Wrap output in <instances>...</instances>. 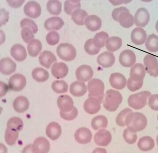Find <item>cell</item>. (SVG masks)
Wrapping results in <instances>:
<instances>
[{"instance_id": "obj_1", "label": "cell", "mask_w": 158, "mask_h": 153, "mask_svg": "<svg viewBox=\"0 0 158 153\" xmlns=\"http://www.w3.org/2000/svg\"><path fill=\"white\" fill-rule=\"evenodd\" d=\"M148 124V120L143 114L133 112L128 114L125 120V124L128 130L133 133H137L144 130Z\"/></svg>"}, {"instance_id": "obj_2", "label": "cell", "mask_w": 158, "mask_h": 153, "mask_svg": "<svg viewBox=\"0 0 158 153\" xmlns=\"http://www.w3.org/2000/svg\"><path fill=\"white\" fill-rule=\"evenodd\" d=\"M123 101L121 94L115 90H108L106 93L103 100V106L107 111H116Z\"/></svg>"}, {"instance_id": "obj_3", "label": "cell", "mask_w": 158, "mask_h": 153, "mask_svg": "<svg viewBox=\"0 0 158 153\" xmlns=\"http://www.w3.org/2000/svg\"><path fill=\"white\" fill-rule=\"evenodd\" d=\"M111 15L114 20L118 22L120 25L124 28H130L134 24V17L127 8L120 7L114 9Z\"/></svg>"}, {"instance_id": "obj_4", "label": "cell", "mask_w": 158, "mask_h": 153, "mask_svg": "<svg viewBox=\"0 0 158 153\" xmlns=\"http://www.w3.org/2000/svg\"><path fill=\"white\" fill-rule=\"evenodd\" d=\"M151 93L148 91L141 92L134 94L131 95L128 97V105L135 110H140L145 107L148 99L151 96Z\"/></svg>"}, {"instance_id": "obj_5", "label": "cell", "mask_w": 158, "mask_h": 153, "mask_svg": "<svg viewBox=\"0 0 158 153\" xmlns=\"http://www.w3.org/2000/svg\"><path fill=\"white\" fill-rule=\"evenodd\" d=\"M57 53L61 59L66 62L73 61L77 56V51L73 44L62 43L57 48Z\"/></svg>"}, {"instance_id": "obj_6", "label": "cell", "mask_w": 158, "mask_h": 153, "mask_svg": "<svg viewBox=\"0 0 158 153\" xmlns=\"http://www.w3.org/2000/svg\"><path fill=\"white\" fill-rule=\"evenodd\" d=\"M89 97H104L105 85L99 79L94 78L90 80L88 84Z\"/></svg>"}, {"instance_id": "obj_7", "label": "cell", "mask_w": 158, "mask_h": 153, "mask_svg": "<svg viewBox=\"0 0 158 153\" xmlns=\"http://www.w3.org/2000/svg\"><path fill=\"white\" fill-rule=\"evenodd\" d=\"M143 62L147 73L154 77L158 76V61L156 57L148 54L144 58Z\"/></svg>"}, {"instance_id": "obj_8", "label": "cell", "mask_w": 158, "mask_h": 153, "mask_svg": "<svg viewBox=\"0 0 158 153\" xmlns=\"http://www.w3.org/2000/svg\"><path fill=\"white\" fill-rule=\"evenodd\" d=\"M103 99L101 97H89L84 103L85 111L90 114L97 113L100 110L101 104L103 101Z\"/></svg>"}, {"instance_id": "obj_9", "label": "cell", "mask_w": 158, "mask_h": 153, "mask_svg": "<svg viewBox=\"0 0 158 153\" xmlns=\"http://www.w3.org/2000/svg\"><path fill=\"white\" fill-rule=\"evenodd\" d=\"M26 79L20 74H15L9 81V88L11 90L19 92L22 90L26 85Z\"/></svg>"}, {"instance_id": "obj_10", "label": "cell", "mask_w": 158, "mask_h": 153, "mask_svg": "<svg viewBox=\"0 0 158 153\" xmlns=\"http://www.w3.org/2000/svg\"><path fill=\"white\" fill-rule=\"evenodd\" d=\"M76 77L78 81L86 82L90 81L94 75V72L90 66L83 65L80 66L76 71Z\"/></svg>"}, {"instance_id": "obj_11", "label": "cell", "mask_w": 158, "mask_h": 153, "mask_svg": "<svg viewBox=\"0 0 158 153\" xmlns=\"http://www.w3.org/2000/svg\"><path fill=\"white\" fill-rule=\"evenodd\" d=\"M136 57L135 53L130 49L123 50L119 56L120 64L125 68H130L136 63Z\"/></svg>"}, {"instance_id": "obj_12", "label": "cell", "mask_w": 158, "mask_h": 153, "mask_svg": "<svg viewBox=\"0 0 158 153\" xmlns=\"http://www.w3.org/2000/svg\"><path fill=\"white\" fill-rule=\"evenodd\" d=\"M112 136L108 130L105 129L99 130L94 137V141L96 145L101 147H106L111 142Z\"/></svg>"}, {"instance_id": "obj_13", "label": "cell", "mask_w": 158, "mask_h": 153, "mask_svg": "<svg viewBox=\"0 0 158 153\" xmlns=\"http://www.w3.org/2000/svg\"><path fill=\"white\" fill-rule=\"evenodd\" d=\"M134 23L137 26L145 27L149 23L150 15L148 10L144 8L138 9L134 17Z\"/></svg>"}, {"instance_id": "obj_14", "label": "cell", "mask_w": 158, "mask_h": 153, "mask_svg": "<svg viewBox=\"0 0 158 153\" xmlns=\"http://www.w3.org/2000/svg\"><path fill=\"white\" fill-rule=\"evenodd\" d=\"M49 141L44 137H40L35 140L32 146L34 153H48L50 150Z\"/></svg>"}, {"instance_id": "obj_15", "label": "cell", "mask_w": 158, "mask_h": 153, "mask_svg": "<svg viewBox=\"0 0 158 153\" xmlns=\"http://www.w3.org/2000/svg\"><path fill=\"white\" fill-rule=\"evenodd\" d=\"M24 12L27 16L32 19H36L41 14V7L36 2L30 1L25 5Z\"/></svg>"}, {"instance_id": "obj_16", "label": "cell", "mask_w": 158, "mask_h": 153, "mask_svg": "<svg viewBox=\"0 0 158 153\" xmlns=\"http://www.w3.org/2000/svg\"><path fill=\"white\" fill-rule=\"evenodd\" d=\"M146 69L142 64H137L132 66L130 69V78L133 81H143L146 76Z\"/></svg>"}, {"instance_id": "obj_17", "label": "cell", "mask_w": 158, "mask_h": 153, "mask_svg": "<svg viewBox=\"0 0 158 153\" xmlns=\"http://www.w3.org/2000/svg\"><path fill=\"white\" fill-rule=\"evenodd\" d=\"M92 134L88 128L82 127L79 128L75 134V140L81 144H86L91 142Z\"/></svg>"}, {"instance_id": "obj_18", "label": "cell", "mask_w": 158, "mask_h": 153, "mask_svg": "<svg viewBox=\"0 0 158 153\" xmlns=\"http://www.w3.org/2000/svg\"><path fill=\"white\" fill-rule=\"evenodd\" d=\"M110 84L114 89H123L127 85V80L124 76L119 73H114L110 75L109 79Z\"/></svg>"}, {"instance_id": "obj_19", "label": "cell", "mask_w": 158, "mask_h": 153, "mask_svg": "<svg viewBox=\"0 0 158 153\" xmlns=\"http://www.w3.org/2000/svg\"><path fill=\"white\" fill-rule=\"evenodd\" d=\"M57 104L60 111L64 112H70L74 107L73 99L67 95L60 96L57 100Z\"/></svg>"}, {"instance_id": "obj_20", "label": "cell", "mask_w": 158, "mask_h": 153, "mask_svg": "<svg viewBox=\"0 0 158 153\" xmlns=\"http://www.w3.org/2000/svg\"><path fill=\"white\" fill-rule=\"evenodd\" d=\"M115 62V57L112 52L106 51L100 54L97 58V63L103 68L112 67Z\"/></svg>"}, {"instance_id": "obj_21", "label": "cell", "mask_w": 158, "mask_h": 153, "mask_svg": "<svg viewBox=\"0 0 158 153\" xmlns=\"http://www.w3.org/2000/svg\"><path fill=\"white\" fill-rule=\"evenodd\" d=\"M132 42L136 45H142L147 39L146 31L141 27H136L132 31L131 34Z\"/></svg>"}, {"instance_id": "obj_22", "label": "cell", "mask_w": 158, "mask_h": 153, "mask_svg": "<svg viewBox=\"0 0 158 153\" xmlns=\"http://www.w3.org/2000/svg\"><path fill=\"white\" fill-rule=\"evenodd\" d=\"M16 64L9 58H5L0 61V72L6 75H10L15 72Z\"/></svg>"}, {"instance_id": "obj_23", "label": "cell", "mask_w": 158, "mask_h": 153, "mask_svg": "<svg viewBox=\"0 0 158 153\" xmlns=\"http://www.w3.org/2000/svg\"><path fill=\"white\" fill-rule=\"evenodd\" d=\"M69 68L64 63H56L53 64L51 72L54 77L59 79L64 78L69 73Z\"/></svg>"}, {"instance_id": "obj_24", "label": "cell", "mask_w": 158, "mask_h": 153, "mask_svg": "<svg viewBox=\"0 0 158 153\" xmlns=\"http://www.w3.org/2000/svg\"><path fill=\"white\" fill-rule=\"evenodd\" d=\"M10 54L15 60L19 62L24 61L27 56L25 48L20 44L14 45L11 49Z\"/></svg>"}, {"instance_id": "obj_25", "label": "cell", "mask_w": 158, "mask_h": 153, "mask_svg": "<svg viewBox=\"0 0 158 153\" xmlns=\"http://www.w3.org/2000/svg\"><path fill=\"white\" fill-rule=\"evenodd\" d=\"M39 60L41 66L49 69L53 63L57 61V59L52 52L45 50L40 54Z\"/></svg>"}, {"instance_id": "obj_26", "label": "cell", "mask_w": 158, "mask_h": 153, "mask_svg": "<svg viewBox=\"0 0 158 153\" xmlns=\"http://www.w3.org/2000/svg\"><path fill=\"white\" fill-rule=\"evenodd\" d=\"M63 20L58 17H52L45 21L44 27L48 31L59 30L64 26Z\"/></svg>"}, {"instance_id": "obj_27", "label": "cell", "mask_w": 158, "mask_h": 153, "mask_svg": "<svg viewBox=\"0 0 158 153\" xmlns=\"http://www.w3.org/2000/svg\"><path fill=\"white\" fill-rule=\"evenodd\" d=\"M61 133L62 129L61 126L56 122H51L46 128V135L53 141L57 140L61 136Z\"/></svg>"}, {"instance_id": "obj_28", "label": "cell", "mask_w": 158, "mask_h": 153, "mask_svg": "<svg viewBox=\"0 0 158 153\" xmlns=\"http://www.w3.org/2000/svg\"><path fill=\"white\" fill-rule=\"evenodd\" d=\"M102 21L99 17L95 15L89 16L85 20V24L87 28L91 31H96L100 29Z\"/></svg>"}, {"instance_id": "obj_29", "label": "cell", "mask_w": 158, "mask_h": 153, "mask_svg": "<svg viewBox=\"0 0 158 153\" xmlns=\"http://www.w3.org/2000/svg\"><path fill=\"white\" fill-rule=\"evenodd\" d=\"M87 88L85 83L77 81L71 84L70 87V93L77 97L83 96L87 93Z\"/></svg>"}, {"instance_id": "obj_30", "label": "cell", "mask_w": 158, "mask_h": 153, "mask_svg": "<svg viewBox=\"0 0 158 153\" xmlns=\"http://www.w3.org/2000/svg\"><path fill=\"white\" fill-rule=\"evenodd\" d=\"M29 106V101L24 96H21L18 97L15 99L13 102L14 109L18 113H23L28 109Z\"/></svg>"}, {"instance_id": "obj_31", "label": "cell", "mask_w": 158, "mask_h": 153, "mask_svg": "<svg viewBox=\"0 0 158 153\" xmlns=\"http://www.w3.org/2000/svg\"><path fill=\"white\" fill-rule=\"evenodd\" d=\"M155 141L149 136H145L140 138L138 143V147L143 151H148L152 150L155 147Z\"/></svg>"}, {"instance_id": "obj_32", "label": "cell", "mask_w": 158, "mask_h": 153, "mask_svg": "<svg viewBox=\"0 0 158 153\" xmlns=\"http://www.w3.org/2000/svg\"><path fill=\"white\" fill-rule=\"evenodd\" d=\"M122 44V40L120 37L113 36L110 37L106 42V47L109 52H115L118 50Z\"/></svg>"}, {"instance_id": "obj_33", "label": "cell", "mask_w": 158, "mask_h": 153, "mask_svg": "<svg viewBox=\"0 0 158 153\" xmlns=\"http://www.w3.org/2000/svg\"><path fill=\"white\" fill-rule=\"evenodd\" d=\"M88 16L86 11L77 9L73 12L72 14V19L74 23L78 25L83 26L85 24V20Z\"/></svg>"}, {"instance_id": "obj_34", "label": "cell", "mask_w": 158, "mask_h": 153, "mask_svg": "<svg viewBox=\"0 0 158 153\" xmlns=\"http://www.w3.org/2000/svg\"><path fill=\"white\" fill-rule=\"evenodd\" d=\"M41 42L37 39H33L28 43L27 46L28 54L31 57H36L42 50Z\"/></svg>"}, {"instance_id": "obj_35", "label": "cell", "mask_w": 158, "mask_h": 153, "mask_svg": "<svg viewBox=\"0 0 158 153\" xmlns=\"http://www.w3.org/2000/svg\"><path fill=\"white\" fill-rule=\"evenodd\" d=\"M32 76L34 80L38 82L46 81L49 77V72L42 68H35L32 72Z\"/></svg>"}, {"instance_id": "obj_36", "label": "cell", "mask_w": 158, "mask_h": 153, "mask_svg": "<svg viewBox=\"0 0 158 153\" xmlns=\"http://www.w3.org/2000/svg\"><path fill=\"white\" fill-rule=\"evenodd\" d=\"M108 125L107 118L104 115H99L93 118L91 126L94 130H97L101 128H106Z\"/></svg>"}, {"instance_id": "obj_37", "label": "cell", "mask_w": 158, "mask_h": 153, "mask_svg": "<svg viewBox=\"0 0 158 153\" xmlns=\"http://www.w3.org/2000/svg\"><path fill=\"white\" fill-rule=\"evenodd\" d=\"M145 46L150 52L152 53L158 52V36L155 34L149 35L146 40Z\"/></svg>"}, {"instance_id": "obj_38", "label": "cell", "mask_w": 158, "mask_h": 153, "mask_svg": "<svg viewBox=\"0 0 158 153\" xmlns=\"http://www.w3.org/2000/svg\"><path fill=\"white\" fill-rule=\"evenodd\" d=\"M109 38L108 34L104 31L97 33L93 39V42L95 47L101 49L104 47L106 40Z\"/></svg>"}, {"instance_id": "obj_39", "label": "cell", "mask_w": 158, "mask_h": 153, "mask_svg": "<svg viewBox=\"0 0 158 153\" xmlns=\"http://www.w3.org/2000/svg\"><path fill=\"white\" fill-rule=\"evenodd\" d=\"M19 138V131L11 128H7L5 135L6 143L9 146H13Z\"/></svg>"}, {"instance_id": "obj_40", "label": "cell", "mask_w": 158, "mask_h": 153, "mask_svg": "<svg viewBox=\"0 0 158 153\" xmlns=\"http://www.w3.org/2000/svg\"><path fill=\"white\" fill-rule=\"evenodd\" d=\"M47 9L50 14L58 15L62 11V3L59 0H49L47 3Z\"/></svg>"}, {"instance_id": "obj_41", "label": "cell", "mask_w": 158, "mask_h": 153, "mask_svg": "<svg viewBox=\"0 0 158 153\" xmlns=\"http://www.w3.org/2000/svg\"><path fill=\"white\" fill-rule=\"evenodd\" d=\"M52 88L56 93H64L68 91L69 85L64 81H55L52 84Z\"/></svg>"}, {"instance_id": "obj_42", "label": "cell", "mask_w": 158, "mask_h": 153, "mask_svg": "<svg viewBox=\"0 0 158 153\" xmlns=\"http://www.w3.org/2000/svg\"><path fill=\"white\" fill-rule=\"evenodd\" d=\"M7 126V128L20 131L23 127V121L18 117H12L8 121Z\"/></svg>"}, {"instance_id": "obj_43", "label": "cell", "mask_w": 158, "mask_h": 153, "mask_svg": "<svg viewBox=\"0 0 158 153\" xmlns=\"http://www.w3.org/2000/svg\"><path fill=\"white\" fill-rule=\"evenodd\" d=\"M132 112H133V110L128 108L124 109L121 110L118 114L116 119H115L116 124L118 126H120V127H124V126H126L125 120H126V117H127L128 114Z\"/></svg>"}, {"instance_id": "obj_44", "label": "cell", "mask_w": 158, "mask_h": 153, "mask_svg": "<svg viewBox=\"0 0 158 153\" xmlns=\"http://www.w3.org/2000/svg\"><path fill=\"white\" fill-rule=\"evenodd\" d=\"M84 49L85 52L90 55H94L98 54L101 49L94 46L93 42V39H89L86 41Z\"/></svg>"}, {"instance_id": "obj_45", "label": "cell", "mask_w": 158, "mask_h": 153, "mask_svg": "<svg viewBox=\"0 0 158 153\" xmlns=\"http://www.w3.org/2000/svg\"><path fill=\"white\" fill-rule=\"evenodd\" d=\"M123 138L125 142L129 144H133L137 141L138 136L136 133H133L126 128L123 131Z\"/></svg>"}, {"instance_id": "obj_46", "label": "cell", "mask_w": 158, "mask_h": 153, "mask_svg": "<svg viewBox=\"0 0 158 153\" xmlns=\"http://www.w3.org/2000/svg\"><path fill=\"white\" fill-rule=\"evenodd\" d=\"M20 26L22 28L25 27L30 28L33 31L34 34H35L38 31V29L37 25L34 21L29 19L25 18L23 19L20 22Z\"/></svg>"}, {"instance_id": "obj_47", "label": "cell", "mask_w": 158, "mask_h": 153, "mask_svg": "<svg viewBox=\"0 0 158 153\" xmlns=\"http://www.w3.org/2000/svg\"><path fill=\"white\" fill-rule=\"evenodd\" d=\"M81 7L80 3H74L69 0H66L64 3V11L67 14L71 15L75 10L80 8Z\"/></svg>"}, {"instance_id": "obj_48", "label": "cell", "mask_w": 158, "mask_h": 153, "mask_svg": "<svg viewBox=\"0 0 158 153\" xmlns=\"http://www.w3.org/2000/svg\"><path fill=\"white\" fill-rule=\"evenodd\" d=\"M60 36L58 32L52 31L46 35V40L47 43L50 45H56L59 43Z\"/></svg>"}, {"instance_id": "obj_49", "label": "cell", "mask_w": 158, "mask_h": 153, "mask_svg": "<svg viewBox=\"0 0 158 153\" xmlns=\"http://www.w3.org/2000/svg\"><path fill=\"white\" fill-rule=\"evenodd\" d=\"M21 36L26 43H29L34 38L33 31L27 27L23 28L21 31Z\"/></svg>"}, {"instance_id": "obj_50", "label": "cell", "mask_w": 158, "mask_h": 153, "mask_svg": "<svg viewBox=\"0 0 158 153\" xmlns=\"http://www.w3.org/2000/svg\"><path fill=\"white\" fill-rule=\"evenodd\" d=\"M78 114V111L76 107H74L72 111L69 112H64L62 111H60V114L61 117L63 119L68 121L74 120L77 118Z\"/></svg>"}, {"instance_id": "obj_51", "label": "cell", "mask_w": 158, "mask_h": 153, "mask_svg": "<svg viewBox=\"0 0 158 153\" xmlns=\"http://www.w3.org/2000/svg\"><path fill=\"white\" fill-rule=\"evenodd\" d=\"M143 81L135 82L133 81L130 78L128 79L127 81V88L130 91L135 92L140 89L143 86Z\"/></svg>"}, {"instance_id": "obj_52", "label": "cell", "mask_w": 158, "mask_h": 153, "mask_svg": "<svg viewBox=\"0 0 158 153\" xmlns=\"http://www.w3.org/2000/svg\"><path fill=\"white\" fill-rule=\"evenodd\" d=\"M149 107L156 111L158 110V94L151 95L148 100Z\"/></svg>"}, {"instance_id": "obj_53", "label": "cell", "mask_w": 158, "mask_h": 153, "mask_svg": "<svg viewBox=\"0 0 158 153\" xmlns=\"http://www.w3.org/2000/svg\"><path fill=\"white\" fill-rule=\"evenodd\" d=\"M9 19V13L4 9L1 10L0 13V25L1 26L5 25Z\"/></svg>"}, {"instance_id": "obj_54", "label": "cell", "mask_w": 158, "mask_h": 153, "mask_svg": "<svg viewBox=\"0 0 158 153\" xmlns=\"http://www.w3.org/2000/svg\"><path fill=\"white\" fill-rule=\"evenodd\" d=\"M25 0H6L10 6L13 8H18L24 3Z\"/></svg>"}, {"instance_id": "obj_55", "label": "cell", "mask_w": 158, "mask_h": 153, "mask_svg": "<svg viewBox=\"0 0 158 153\" xmlns=\"http://www.w3.org/2000/svg\"><path fill=\"white\" fill-rule=\"evenodd\" d=\"M8 87L6 84L2 82H0V97L4 96L7 93Z\"/></svg>"}, {"instance_id": "obj_56", "label": "cell", "mask_w": 158, "mask_h": 153, "mask_svg": "<svg viewBox=\"0 0 158 153\" xmlns=\"http://www.w3.org/2000/svg\"><path fill=\"white\" fill-rule=\"evenodd\" d=\"M109 1L113 6H117L122 4H127L131 2L132 0H109Z\"/></svg>"}, {"instance_id": "obj_57", "label": "cell", "mask_w": 158, "mask_h": 153, "mask_svg": "<svg viewBox=\"0 0 158 153\" xmlns=\"http://www.w3.org/2000/svg\"><path fill=\"white\" fill-rule=\"evenodd\" d=\"M32 145L29 144L25 147L22 151V153H34L32 151Z\"/></svg>"}, {"instance_id": "obj_58", "label": "cell", "mask_w": 158, "mask_h": 153, "mask_svg": "<svg viewBox=\"0 0 158 153\" xmlns=\"http://www.w3.org/2000/svg\"><path fill=\"white\" fill-rule=\"evenodd\" d=\"M92 153H107V151L104 148H97L94 150Z\"/></svg>"}, {"instance_id": "obj_59", "label": "cell", "mask_w": 158, "mask_h": 153, "mask_svg": "<svg viewBox=\"0 0 158 153\" xmlns=\"http://www.w3.org/2000/svg\"><path fill=\"white\" fill-rule=\"evenodd\" d=\"M0 153H7V149L3 144H0Z\"/></svg>"}, {"instance_id": "obj_60", "label": "cell", "mask_w": 158, "mask_h": 153, "mask_svg": "<svg viewBox=\"0 0 158 153\" xmlns=\"http://www.w3.org/2000/svg\"><path fill=\"white\" fill-rule=\"evenodd\" d=\"M71 1L72 2L74 3H78L81 2V0H69Z\"/></svg>"}, {"instance_id": "obj_61", "label": "cell", "mask_w": 158, "mask_h": 153, "mask_svg": "<svg viewBox=\"0 0 158 153\" xmlns=\"http://www.w3.org/2000/svg\"><path fill=\"white\" fill-rule=\"evenodd\" d=\"M156 28L157 31L158 32V20L157 21L156 23Z\"/></svg>"}, {"instance_id": "obj_62", "label": "cell", "mask_w": 158, "mask_h": 153, "mask_svg": "<svg viewBox=\"0 0 158 153\" xmlns=\"http://www.w3.org/2000/svg\"><path fill=\"white\" fill-rule=\"evenodd\" d=\"M141 1H143V2H152L153 0H141Z\"/></svg>"}, {"instance_id": "obj_63", "label": "cell", "mask_w": 158, "mask_h": 153, "mask_svg": "<svg viewBox=\"0 0 158 153\" xmlns=\"http://www.w3.org/2000/svg\"><path fill=\"white\" fill-rule=\"evenodd\" d=\"M156 142H157V145L158 146V135L157 137V138H156Z\"/></svg>"}, {"instance_id": "obj_64", "label": "cell", "mask_w": 158, "mask_h": 153, "mask_svg": "<svg viewBox=\"0 0 158 153\" xmlns=\"http://www.w3.org/2000/svg\"><path fill=\"white\" fill-rule=\"evenodd\" d=\"M157 119H158V114Z\"/></svg>"}]
</instances>
